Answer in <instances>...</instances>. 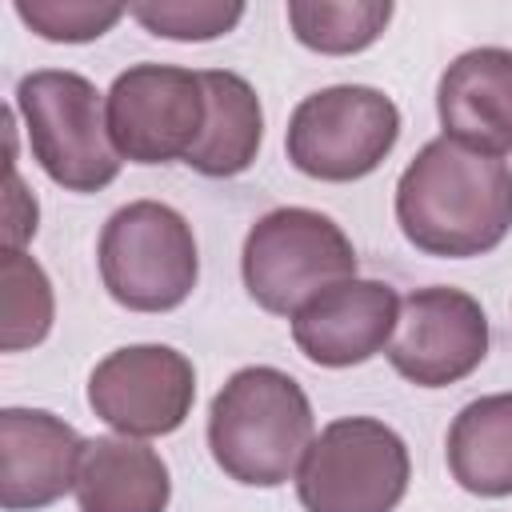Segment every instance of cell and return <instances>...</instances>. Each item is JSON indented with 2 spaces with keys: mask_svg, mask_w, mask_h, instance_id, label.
<instances>
[{
  "mask_svg": "<svg viewBox=\"0 0 512 512\" xmlns=\"http://www.w3.org/2000/svg\"><path fill=\"white\" fill-rule=\"evenodd\" d=\"M200 72L172 64H132L108 88V136L124 160L164 164L188 156L204 128Z\"/></svg>",
  "mask_w": 512,
  "mask_h": 512,
  "instance_id": "ba28073f",
  "label": "cell"
},
{
  "mask_svg": "<svg viewBox=\"0 0 512 512\" xmlns=\"http://www.w3.org/2000/svg\"><path fill=\"white\" fill-rule=\"evenodd\" d=\"M16 108L36 164L68 192H96L116 180L120 152L108 136L100 92L80 72H28L16 84Z\"/></svg>",
  "mask_w": 512,
  "mask_h": 512,
  "instance_id": "3957f363",
  "label": "cell"
},
{
  "mask_svg": "<svg viewBox=\"0 0 512 512\" xmlns=\"http://www.w3.org/2000/svg\"><path fill=\"white\" fill-rule=\"evenodd\" d=\"M0 284H4L0 348L4 352H20V348L40 344L48 336V328H52V284H48L44 268L24 252L4 248Z\"/></svg>",
  "mask_w": 512,
  "mask_h": 512,
  "instance_id": "ac0fdd59",
  "label": "cell"
},
{
  "mask_svg": "<svg viewBox=\"0 0 512 512\" xmlns=\"http://www.w3.org/2000/svg\"><path fill=\"white\" fill-rule=\"evenodd\" d=\"M196 400V372L168 344H132L104 356L88 376L92 412L124 436H164L184 424Z\"/></svg>",
  "mask_w": 512,
  "mask_h": 512,
  "instance_id": "9c48e42d",
  "label": "cell"
},
{
  "mask_svg": "<svg viewBox=\"0 0 512 512\" xmlns=\"http://www.w3.org/2000/svg\"><path fill=\"white\" fill-rule=\"evenodd\" d=\"M244 288L276 316H296L324 288L356 276V252L344 228L312 208H276L244 236Z\"/></svg>",
  "mask_w": 512,
  "mask_h": 512,
  "instance_id": "277c9868",
  "label": "cell"
},
{
  "mask_svg": "<svg viewBox=\"0 0 512 512\" xmlns=\"http://www.w3.org/2000/svg\"><path fill=\"white\" fill-rule=\"evenodd\" d=\"M84 440L72 424L40 408L0 412V504L8 512L44 508L76 488Z\"/></svg>",
  "mask_w": 512,
  "mask_h": 512,
  "instance_id": "7c38bea8",
  "label": "cell"
},
{
  "mask_svg": "<svg viewBox=\"0 0 512 512\" xmlns=\"http://www.w3.org/2000/svg\"><path fill=\"white\" fill-rule=\"evenodd\" d=\"M312 444V404L280 368H240L212 400L208 448L212 460L240 484L276 488Z\"/></svg>",
  "mask_w": 512,
  "mask_h": 512,
  "instance_id": "7a4b0ae2",
  "label": "cell"
},
{
  "mask_svg": "<svg viewBox=\"0 0 512 512\" xmlns=\"http://www.w3.org/2000/svg\"><path fill=\"white\" fill-rule=\"evenodd\" d=\"M152 36L168 40H216L232 32L244 16V4L236 0H156V4H132L128 8Z\"/></svg>",
  "mask_w": 512,
  "mask_h": 512,
  "instance_id": "d6986e66",
  "label": "cell"
},
{
  "mask_svg": "<svg viewBox=\"0 0 512 512\" xmlns=\"http://www.w3.org/2000/svg\"><path fill=\"white\" fill-rule=\"evenodd\" d=\"M408 448L372 416L332 420L304 452L296 492L308 512H392L408 492Z\"/></svg>",
  "mask_w": 512,
  "mask_h": 512,
  "instance_id": "8992f818",
  "label": "cell"
},
{
  "mask_svg": "<svg viewBox=\"0 0 512 512\" xmlns=\"http://www.w3.org/2000/svg\"><path fill=\"white\" fill-rule=\"evenodd\" d=\"M204 84V128L192 144V152L184 156V164H192L204 176H236L244 172L264 140V112H260V96L252 92V84L236 72H200Z\"/></svg>",
  "mask_w": 512,
  "mask_h": 512,
  "instance_id": "9a60e30c",
  "label": "cell"
},
{
  "mask_svg": "<svg viewBox=\"0 0 512 512\" xmlns=\"http://www.w3.org/2000/svg\"><path fill=\"white\" fill-rule=\"evenodd\" d=\"M400 296L380 280H340L292 316L296 348L324 368L372 360L396 332Z\"/></svg>",
  "mask_w": 512,
  "mask_h": 512,
  "instance_id": "8fae6325",
  "label": "cell"
},
{
  "mask_svg": "<svg viewBox=\"0 0 512 512\" xmlns=\"http://www.w3.org/2000/svg\"><path fill=\"white\" fill-rule=\"evenodd\" d=\"M400 108L368 84H336L304 96L288 120V160L312 180H360L392 152Z\"/></svg>",
  "mask_w": 512,
  "mask_h": 512,
  "instance_id": "52a82bcc",
  "label": "cell"
},
{
  "mask_svg": "<svg viewBox=\"0 0 512 512\" xmlns=\"http://www.w3.org/2000/svg\"><path fill=\"white\" fill-rule=\"evenodd\" d=\"M36 232V200L24 192L16 168H8V216H4V248L20 252V244Z\"/></svg>",
  "mask_w": 512,
  "mask_h": 512,
  "instance_id": "44dd1931",
  "label": "cell"
},
{
  "mask_svg": "<svg viewBox=\"0 0 512 512\" xmlns=\"http://www.w3.org/2000/svg\"><path fill=\"white\" fill-rule=\"evenodd\" d=\"M396 220L428 256H480L512 232V168L448 136L428 140L396 184Z\"/></svg>",
  "mask_w": 512,
  "mask_h": 512,
  "instance_id": "6da1fadb",
  "label": "cell"
},
{
  "mask_svg": "<svg viewBox=\"0 0 512 512\" xmlns=\"http://www.w3.org/2000/svg\"><path fill=\"white\" fill-rule=\"evenodd\" d=\"M196 272V240L176 208L136 200L108 216L100 232V276L116 304L132 312H168L188 300Z\"/></svg>",
  "mask_w": 512,
  "mask_h": 512,
  "instance_id": "5b68a950",
  "label": "cell"
},
{
  "mask_svg": "<svg viewBox=\"0 0 512 512\" xmlns=\"http://www.w3.org/2000/svg\"><path fill=\"white\" fill-rule=\"evenodd\" d=\"M436 112L448 140L496 160L512 152V52L472 48L456 56L440 76Z\"/></svg>",
  "mask_w": 512,
  "mask_h": 512,
  "instance_id": "4fadbf2b",
  "label": "cell"
},
{
  "mask_svg": "<svg viewBox=\"0 0 512 512\" xmlns=\"http://www.w3.org/2000/svg\"><path fill=\"white\" fill-rule=\"evenodd\" d=\"M128 8L124 4H88V0H16V16L44 40L84 44L104 36Z\"/></svg>",
  "mask_w": 512,
  "mask_h": 512,
  "instance_id": "ffe728a7",
  "label": "cell"
},
{
  "mask_svg": "<svg viewBox=\"0 0 512 512\" xmlns=\"http://www.w3.org/2000/svg\"><path fill=\"white\" fill-rule=\"evenodd\" d=\"M448 468L472 496H512V392L460 408L448 428Z\"/></svg>",
  "mask_w": 512,
  "mask_h": 512,
  "instance_id": "2e32d148",
  "label": "cell"
},
{
  "mask_svg": "<svg viewBox=\"0 0 512 512\" xmlns=\"http://www.w3.org/2000/svg\"><path fill=\"white\" fill-rule=\"evenodd\" d=\"M488 352V316L460 288H416L400 300L396 332L388 340L392 368L416 388H444L464 380Z\"/></svg>",
  "mask_w": 512,
  "mask_h": 512,
  "instance_id": "30bf717a",
  "label": "cell"
},
{
  "mask_svg": "<svg viewBox=\"0 0 512 512\" xmlns=\"http://www.w3.org/2000/svg\"><path fill=\"white\" fill-rule=\"evenodd\" d=\"M392 20L388 0H292L288 24L296 40L324 56H348L368 48Z\"/></svg>",
  "mask_w": 512,
  "mask_h": 512,
  "instance_id": "e0dca14e",
  "label": "cell"
},
{
  "mask_svg": "<svg viewBox=\"0 0 512 512\" xmlns=\"http://www.w3.org/2000/svg\"><path fill=\"white\" fill-rule=\"evenodd\" d=\"M168 496L172 480L160 452L128 436L84 440L76 468L80 512H164Z\"/></svg>",
  "mask_w": 512,
  "mask_h": 512,
  "instance_id": "5bb4252c",
  "label": "cell"
}]
</instances>
